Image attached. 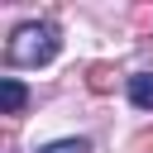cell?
<instances>
[{"instance_id": "1", "label": "cell", "mask_w": 153, "mask_h": 153, "mask_svg": "<svg viewBox=\"0 0 153 153\" xmlns=\"http://www.w3.org/2000/svg\"><path fill=\"white\" fill-rule=\"evenodd\" d=\"M5 57L19 62V67H43V62H53V57H57V29H53V24H19L14 38H10V48H5Z\"/></svg>"}, {"instance_id": "2", "label": "cell", "mask_w": 153, "mask_h": 153, "mask_svg": "<svg viewBox=\"0 0 153 153\" xmlns=\"http://www.w3.org/2000/svg\"><path fill=\"white\" fill-rule=\"evenodd\" d=\"M129 100H134L139 110H153V72H139V76H129Z\"/></svg>"}, {"instance_id": "3", "label": "cell", "mask_w": 153, "mask_h": 153, "mask_svg": "<svg viewBox=\"0 0 153 153\" xmlns=\"http://www.w3.org/2000/svg\"><path fill=\"white\" fill-rule=\"evenodd\" d=\"M24 100H29V91L14 81V76H5L0 81V105H5V115H14V110H24Z\"/></svg>"}, {"instance_id": "4", "label": "cell", "mask_w": 153, "mask_h": 153, "mask_svg": "<svg viewBox=\"0 0 153 153\" xmlns=\"http://www.w3.org/2000/svg\"><path fill=\"white\" fill-rule=\"evenodd\" d=\"M38 153H91V143H86V139H57V143H48V148H38Z\"/></svg>"}, {"instance_id": "5", "label": "cell", "mask_w": 153, "mask_h": 153, "mask_svg": "<svg viewBox=\"0 0 153 153\" xmlns=\"http://www.w3.org/2000/svg\"><path fill=\"white\" fill-rule=\"evenodd\" d=\"M105 86H110V67L96 62V67H91V91H105Z\"/></svg>"}, {"instance_id": "6", "label": "cell", "mask_w": 153, "mask_h": 153, "mask_svg": "<svg viewBox=\"0 0 153 153\" xmlns=\"http://www.w3.org/2000/svg\"><path fill=\"white\" fill-rule=\"evenodd\" d=\"M134 148H139V153H153V134H143V139H139Z\"/></svg>"}]
</instances>
